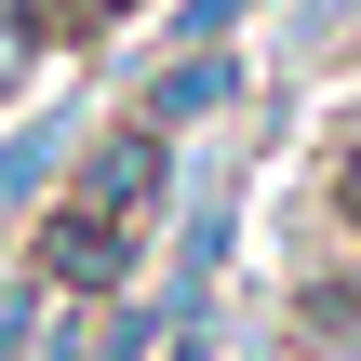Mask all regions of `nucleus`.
Wrapping results in <instances>:
<instances>
[{"label": "nucleus", "instance_id": "obj_4", "mask_svg": "<svg viewBox=\"0 0 361 361\" xmlns=\"http://www.w3.org/2000/svg\"><path fill=\"white\" fill-rule=\"evenodd\" d=\"M40 161H54V121H27V134H0V214L40 188Z\"/></svg>", "mask_w": 361, "mask_h": 361}, {"label": "nucleus", "instance_id": "obj_8", "mask_svg": "<svg viewBox=\"0 0 361 361\" xmlns=\"http://www.w3.org/2000/svg\"><path fill=\"white\" fill-rule=\"evenodd\" d=\"M348 295H361V268H348Z\"/></svg>", "mask_w": 361, "mask_h": 361}, {"label": "nucleus", "instance_id": "obj_3", "mask_svg": "<svg viewBox=\"0 0 361 361\" xmlns=\"http://www.w3.org/2000/svg\"><path fill=\"white\" fill-rule=\"evenodd\" d=\"M308 361H361V295H308Z\"/></svg>", "mask_w": 361, "mask_h": 361}, {"label": "nucleus", "instance_id": "obj_1", "mask_svg": "<svg viewBox=\"0 0 361 361\" xmlns=\"http://www.w3.org/2000/svg\"><path fill=\"white\" fill-rule=\"evenodd\" d=\"M161 188H174V134H161L147 107H134V121H107V134L67 161V201L40 214V281H54V295H121V281H134V255H147Z\"/></svg>", "mask_w": 361, "mask_h": 361}, {"label": "nucleus", "instance_id": "obj_7", "mask_svg": "<svg viewBox=\"0 0 361 361\" xmlns=\"http://www.w3.org/2000/svg\"><path fill=\"white\" fill-rule=\"evenodd\" d=\"M27 27L54 40V27H107V0H27Z\"/></svg>", "mask_w": 361, "mask_h": 361}, {"label": "nucleus", "instance_id": "obj_5", "mask_svg": "<svg viewBox=\"0 0 361 361\" xmlns=\"http://www.w3.org/2000/svg\"><path fill=\"white\" fill-rule=\"evenodd\" d=\"M27 67H40V27H27V0H0V94H13Z\"/></svg>", "mask_w": 361, "mask_h": 361}, {"label": "nucleus", "instance_id": "obj_6", "mask_svg": "<svg viewBox=\"0 0 361 361\" xmlns=\"http://www.w3.org/2000/svg\"><path fill=\"white\" fill-rule=\"evenodd\" d=\"M228 27H241V0H188L174 13V40H228Z\"/></svg>", "mask_w": 361, "mask_h": 361}, {"label": "nucleus", "instance_id": "obj_9", "mask_svg": "<svg viewBox=\"0 0 361 361\" xmlns=\"http://www.w3.org/2000/svg\"><path fill=\"white\" fill-rule=\"evenodd\" d=\"M107 13H121V0H107Z\"/></svg>", "mask_w": 361, "mask_h": 361}, {"label": "nucleus", "instance_id": "obj_2", "mask_svg": "<svg viewBox=\"0 0 361 361\" xmlns=\"http://www.w3.org/2000/svg\"><path fill=\"white\" fill-rule=\"evenodd\" d=\"M228 94H241V54H228V40H188V67H161V80H147V121H161V134H188V121H214Z\"/></svg>", "mask_w": 361, "mask_h": 361}]
</instances>
